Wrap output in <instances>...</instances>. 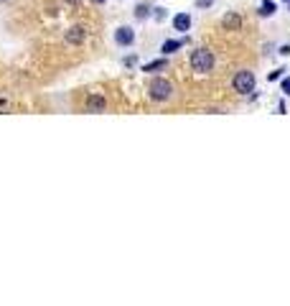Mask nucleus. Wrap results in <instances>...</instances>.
<instances>
[{"mask_svg": "<svg viewBox=\"0 0 290 306\" xmlns=\"http://www.w3.org/2000/svg\"><path fill=\"white\" fill-rule=\"evenodd\" d=\"M232 87H234L237 95L250 97V95L255 92V87H257V76H255V71H252V69H239V71H234V76H232Z\"/></svg>", "mask_w": 290, "mask_h": 306, "instance_id": "f257e3e1", "label": "nucleus"}, {"mask_svg": "<svg viewBox=\"0 0 290 306\" xmlns=\"http://www.w3.org/2000/svg\"><path fill=\"white\" fill-rule=\"evenodd\" d=\"M173 92H176L173 82H168L165 76H155V80H150V85H148V97L153 102H168L173 97Z\"/></svg>", "mask_w": 290, "mask_h": 306, "instance_id": "f03ea898", "label": "nucleus"}, {"mask_svg": "<svg viewBox=\"0 0 290 306\" xmlns=\"http://www.w3.org/2000/svg\"><path fill=\"white\" fill-rule=\"evenodd\" d=\"M188 64H191V69H194L196 74H209V71L214 69V64H217V56H214V51H209V49H196V51H191Z\"/></svg>", "mask_w": 290, "mask_h": 306, "instance_id": "7ed1b4c3", "label": "nucleus"}, {"mask_svg": "<svg viewBox=\"0 0 290 306\" xmlns=\"http://www.w3.org/2000/svg\"><path fill=\"white\" fill-rule=\"evenodd\" d=\"M112 38H115V44L120 46V49H130L133 44H135V31L130 28V26H117L115 28V33H112Z\"/></svg>", "mask_w": 290, "mask_h": 306, "instance_id": "20e7f679", "label": "nucleus"}, {"mask_svg": "<svg viewBox=\"0 0 290 306\" xmlns=\"http://www.w3.org/2000/svg\"><path fill=\"white\" fill-rule=\"evenodd\" d=\"M84 38H87L84 26H71V28H66V33H64V41H66L69 46H81V44H84Z\"/></svg>", "mask_w": 290, "mask_h": 306, "instance_id": "39448f33", "label": "nucleus"}, {"mask_svg": "<svg viewBox=\"0 0 290 306\" xmlns=\"http://www.w3.org/2000/svg\"><path fill=\"white\" fill-rule=\"evenodd\" d=\"M222 28H224V31H239V28H242V16H239L237 11L224 13V18H222Z\"/></svg>", "mask_w": 290, "mask_h": 306, "instance_id": "423d86ee", "label": "nucleus"}, {"mask_svg": "<svg viewBox=\"0 0 290 306\" xmlns=\"http://www.w3.org/2000/svg\"><path fill=\"white\" fill-rule=\"evenodd\" d=\"M191 23H194L191 13H176V16H173V28H176L178 33H188V31H191Z\"/></svg>", "mask_w": 290, "mask_h": 306, "instance_id": "0eeeda50", "label": "nucleus"}, {"mask_svg": "<svg viewBox=\"0 0 290 306\" xmlns=\"http://www.w3.org/2000/svg\"><path fill=\"white\" fill-rule=\"evenodd\" d=\"M183 46H186V38H168V41H163L160 54H163V56H171V54H176V51L183 49Z\"/></svg>", "mask_w": 290, "mask_h": 306, "instance_id": "6e6552de", "label": "nucleus"}, {"mask_svg": "<svg viewBox=\"0 0 290 306\" xmlns=\"http://www.w3.org/2000/svg\"><path fill=\"white\" fill-rule=\"evenodd\" d=\"M105 107H107V100L102 95H89L87 97V110L89 112H105Z\"/></svg>", "mask_w": 290, "mask_h": 306, "instance_id": "1a4fd4ad", "label": "nucleus"}, {"mask_svg": "<svg viewBox=\"0 0 290 306\" xmlns=\"http://www.w3.org/2000/svg\"><path fill=\"white\" fill-rule=\"evenodd\" d=\"M275 13H277V3H275V0H262L260 8H257V16L260 18H272Z\"/></svg>", "mask_w": 290, "mask_h": 306, "instance_id": "9d476101", "label": "nucleus"}, {"mask_svg": "<svg viewBox=\"0 0 290 306\" xmlns=\"http://www.w3.org/2000/svg\"><path fill=\"white\" fill-rule=\"evenodd\" d=\"M133 16H135V21H145V18H150V16H153V8H150V6H145V3H140V6L133 11Z\"/></svg>", "mask_w": 290, "mask_h": 306, "instance_id": "9b49d317", "label": "nucleus"}, {"mask_svg": "<svg viewBox=\"0 0 290 306\" xmlns=\"http://www.w3.org/2000/svg\"><path fill=\"white\" fill-rule=\"evenodd\" d=\"M165 66H168V61H165V59H155V61H150V64H145L143 66V71H160V69H165Z\"/></svg>", "mask_w": 290, "mask_h": 306, "instance_id": "f8f14e48", "label": "nucleus"}, {"mask_svg": "<svg viewBox=\"0 0 290 306\" xmlns=\"http://www.w3.org/2000/svg\"><path fill=\"white\" fill-rule=\"evenodd\" d=\"M285 71H287V69H282V66H280V69H275V71H270V74H267V82H277V80H282Z\"/></svg>", "mask_w": 290, "mask_h": 306, "instance_id": "ddd939ff", "label": "nucleus"}, {"mask_svg": "<svg viewBox=\"0 0 290 306\" xmlns=\"http://www.w3.org/2000/svg\"><path fill=\"white\" fill-rule=\"evenodd\" d=\"M280 92H282L285 97H290V74L280 80Z\"/></svg>", "mask_w": 290, "mask_h": 306, "instance_id": "4468645a", "label": "nucleus"}, {"mask_svg": "<svg viewBox=\"0 0 290 306\" xmlns=\"http://www.w3.org/2000/svg\"><path fill=\"white\" fill-rule=\"evenodd\" d=\"M194 6H196V11H209L214 6V0H194Z\"/></svg>", "mask_w": 290, "mask_h": 306, "instance_id": "2eb2a0df", "label": "nucleus"}, {"mask_svg": "<svg viewBox=\"0 0 290 306\" xmlns=\"http://www.w3.org/2000/svg\"><path fill=\"white\" fill-rule=\"evenodd\" d=\"M165 16H168V13H165V8H153V18L155 21H163Z\"/></svg>", "mask_w": 290, "mask_h": 306, "instance_id": "dca6fc26", "label": "nucleus"}, {"mask_svg": "<svg viewBox=\"0 0 290 306\" xmlns=\"http://www.w3.org/2000/svg\"><path fill=\"white\" fill-rule=\"evenodd\" d=\"M280 56H290V44H282L280 46Z\"/></svg>", "mask_w": 290, "mask_h": 306, "instance_id": "f3484780", "label": "nucleus"}, {"mask_svg": "<svg viewBox=\"0 0 290 306\" xmlns=\"http://www.w3.org/2000/svg\"><path fill=\"white\" fill-rule=\"evenodd\" d=\"M135 61H138V59H135V56H128V59H125V66H133V64H135Z\"/></svg>", "mask_w": 290, "mask_h": 306, "instance_id": "a211bd4d", "label": "nucleus"}, {"mask_svg": "<svg viewBox=\"0 0 290 306\" xmlns=\"http://www.w3.org/2000/svg\"><path fill=\"white\" fill-rule=\"evenodd\" d=\"M92 3H97V6H102V3H107V0H92Z\"/></svg>", "mask_w": 290, "mask_h": 306, "instance_id": "6ab92c4d", "label": "nucleus"}, {"mask_svg": "<svg viewBox=\"0 0 290 306\" xmlns=\"http://www.w3.org/2000/svg\"><path fill=\"white\" fill-rule=\"evenodd\" d=\"M0 3H11V0H0Z\"/></svg>", "mask_w": 290, "mask_h": 306, "instance_id": "aec40b11", "label": "nucleus"}, {"mask_svg": "<svg viewBox=\"0 0 290 306\" xmlns=\"http://www.w3.org/2000/svg\"><path fill=\"white\" fill-rule=\"evenodd\" d=\"M280 3H290V0H280Z\"/></svg>", "mask_w": 290, "mask_h": 306, "instance_id": "412c9836", "label": "nucleus"}, {"mask_svg": "<svg viewBox=\"0 0 290 306\" xmlns=\"http://www.w3.org/2000/svg\"><path fill=\"white\" fill-rule=\"evenodd\" d=\"M287 13H290V3H287Z\"/></svg>", "mask_w": 290, "mask_h": 306, "instance_id": "4be33fe9", "label": "nucleus"}]
</instances>
